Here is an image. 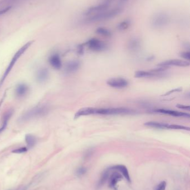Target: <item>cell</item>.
I'll list each match as a JSON object with an SVG mask.
<instances>
[{
    "mask_svg": "<svg viewBox=\"0 0 190 190\" xmlns=\"http://www.w3.org/2000/svg\"><path fill=\"white\" fill-rule=\"evenodd\" d=\"M96 33L104 37H111L112 32L109 29L104 27H99L96 29Z\"/></svg>",
    "mask_w": 190,
    "mask_h": 190,
    "instance_id": "603a6c76",
    "label": "cell"
},
{
    "mask_svg": "<svg viewBox=\"0 0 190 190\" xmlns=\"http://www.w3.org/2000/svg\"><path fill=\"white\" fill-rule=\"evenodd\" d=\"M12 7H13L12 6H10L7 7H5V8L1 10H0V16H1V15H4L6 13L8 12V11L12 8Z\"/></svg>",
    "mask_w": 190,
    "mask_h": 190,
    "instance_id": "f546056e",
    "label": "cell"
},
{
    "mask_svg": "<svg viewBox=\"0 0 190 190\" xmlns=\"http://www.w3.org/2000/svg\"><path fill=\"white\" fill-rule=\"evenodd\" d=\"M113 1L114 0H105V1L102 4L91 7L87 9L84 13V15L87 17L108 10Z\"/></svg>",
    "mask_w": 190,
    "mask_h": 190,
    "instance_id": "8992f818",
    "label": "cell"
},
{
    "mask_svg": "<svg viewBox=\"0 0 190 190\" xmlns=\"http://www.w3.org/2000/svg\"><path fill=\"white\" fill-rule=\"evenodd\" d=\"M122 2H125V1H127V0H121Z\"/></svg>",
    "mask_w": 190,
    "mask_h": 190,
    "instance_id": "836d02e7",
    "label": "cell"
},
{
    "mask_svg": "<svg viewBox=\"0 0 190 190\" xmlns=\"http://www.w3.org/2000/svg\"><path fill=\"white\" fill-rule=\"evenodd\" d=\"M170 17L166 13H158L154 15L152 20V25L155 29H162L169 24Z\"/></svg>",
    "mask_w": 190,
    "mask_h": 190,
    "instance_id": "5b68a950",
    "label": "cell"
},
{
    "mask_svg": "<svg viewBox=\"0 0 190 190\" xmlns=\"http://www.w3.org/2000/svg\"><path fill=\"white\" fill-rule=\"evenodd\" d=\"M25 141L29 147H33L36 142L35 137L31 134H27L25 136Z\"/></svg>",
    "mask_w": 190,
    "mask_h": 190,
    "instance_id": "44dd1931",
    "label": "cell"
},
{
    "mask_svg": "<svg viewBox=\"0 0 190 190\" xmlns=\"http://www.w3.org/2000/svg\"><path fill=\"white\" fill-rule=\"evenodd\" d=\"M34 41H30L27 42L26 44L23 46L21 48H20L19 50L17 51L16 53L15 54L14 56L13 57V58L11 60V61L9 65H8L7 69L5 71L4 74L3 75L2 77L0 80V86H1L2 85V84L4 82L5 79H6L7 76H8V74L10 73L11 71L13 69V67L15 65L17 61L19 59V58L22 56V54L25 53L26 51L29 49L30 47V46L31 45Z\"/></svg>",
    "mask_w": 190,
    "mask_h": 190,
    "instance_id": "3957f363",
    "label": "cell"
},
{
    "mask_svg": "<svg viewBox=\"0 0 190 190\" xmlns=\"http://www.w3.org/2000/svg\"><path fill=\"white\" fill-rule=\"evenodd\" d=\"M49 72L47 68H42L38 71L36 73V80L39 83L46 82L49 79Z\"/></svg>",
    "mask_w": 190,
    "mask_h": 190,
    "instance_id": "7c38bea8",
    "label": "cell"
},
{
    "mask_svg": "<svg viewBox=\"0 0 190 190\" xmlns=\"http://www.w3.org/2000/svg\"><path fill=\"white\" fill-rule=\"evenodd\" d=\"M167 183L166 181H162L154 190H165Z\"/></svg>",
    "mask_w": 190,
    "mask_h": 190,
    "instance_id": "83f0119b",
    "label": "cell"
},
{
    "mask_svg": "<svg viewBox=\"0 0 190 190\" xmlns=\"http://www.w3.org/2000/svg\"><path fill=\"white\" fill-rule=\"evenodd\" d=\"M49 111V108L46 105L38 106L25 112L20 117L18 121L20 122H25L36 118L42 117L47 115Z\"/></svg>",
    "mask_w": 190,
    "mask_h": 190,
    "instance_id": "7a4b0ae2",
    "label": "cell"
},
{
    "mask_svg": "<svg viewBox=\"0 0 190 190\" xmlns=\"http://www.w3.org/2000/svg\"><path fill=\"white\" fill-rule=\"evenodd\" d=\"M160 72H155L153 71H138L135 72L134 77L136 78H147L157 76Z\"/></svg>",
    "mask_w": 190,
    "mask_h": 190,
    "instance_id": "9a60e30c",
    "label": "cell"
},
{
    "mask_svg": "<svg viewBox=\"0 0 190 190\" xmlns=\"http://www.w3.org/2000/svg\"><path fill=\"white\" fill-rule=\"evenodd\" d=\"M145 126L152 128H162V129H168L169 124L163 122H155V121H149L145 123Z\"/></svg>",
    "mask_w": 190,
    "mask_h": 190,
    "instance_id": "d6986e66",
    "label": "cell"
},
{
    "mask_svg": "<svg viewBox=\"0 0 190 190\" xmlns=\"http://www.w3.org/2000/svg\"><path fill=\"white\" fill-rule=\"evenodd\" d=\"M110 169L119 170L120 172L123 174V176L128 181V182H131V178H130V176H129V172H128V169L125 166L122 165H118L114 166L112 167Z\"/></svg>",
    "mask_w": 190,
    "mask_h": 190,
    "instance_id": "ac0fdd59",
    "label": "cell"
},
{
    "mask_svg": "<svg viewBox=\"0 0 190 190\" xmlns=\"http://www.w3.org/2000/svg\"><path fill=\"white\" fill-rule=\"evenodd\" d=\"M18 0H1L0 1V5H4V4H11L13 2H15Z\"/></svg>",
    "mask_w": 190,
    "mask_h": 190,
    "instance_id": "1f68e13d",
    "label": "cell"
},
{
    "mask_svg": "<svg viewBox=\"0 0 190 190\" xmlns=\"http://www.w3.org/2000/svg\"><path fill=\"white\" fill-rule=\"evenodd\" d=\"M87 45L89 49L94 51H100L105 50L106 45L103 42L96 38H91L87 42Z\"/></svg>",
    "mask_w": 190,
    "mask_h": 190,
    "instance_id": "ba28073f",
    "label": "cell"
},
{
    "mask_svg": "<svg viewBox=\"0 0 190 190\" xmlns=\"http://www.w3.org/2000/svg\"><path fill=\"white\" fill-rule=\"evenodd\" d=\"M176 107L178 108L186 110H188V111H189L190 110V107L189 106H185V105H181V104H178L176 105Z\"/></svg>",
    "mask_w": 190,
    "mask_h": 190,
    "instance_id": "d6a6232c",
    "label": "cell"
},
{
    "mask_svg": "<svg viewBox=\"0 0 190 190\" xmlns=\"http://www.w3.org/2000/svg\"><path fill=\"white\" fill-rule=\"evenodd\" d=\"M108 176H109V171L108 169L104 172V174L102 175V176L100 178L99 182H98V187H100L103 185L104 183L106 182V181L107 180Z\"/></svg>",
    "mask_w": 190,
    "mask_h": 190,
    "instance_id": "cb8c5ba5",
    "label": "cell"
},
{
    "mask_svg": "<svg viewBox=\"0 0 190 190\" xmlns=\"http://www.w3.org/2000/svg\"><path fill=\"white\" fill-rule=\"evenodd\" d=\"M80 66V63L78 60H73L66 64L65 70L67 73H73L78 70Z\"/></svg>",
    "mask_w": 190,
    "mask_h": 190,
    "instance_id": "4fadbf2b",
    "label": "cell"
},
{
    "mask_svg": "<svg viewBox=\"0 0 190 190\" xmlns=\"http://www.w3.org/2000/svg\"><path fill=\"white\" fill-rule=\"evenodd\" d=\"M86 172H87V169L85 167H80L76 170V175L78 176H81L85 174Z\"/></svg>",
    "mask_w": 190,
    "mask_h": 190,
    "instance_id": "4316f807",
    "label": "cell"
},
{
    "mask_svg": "<svg viewBox=\"0 0 190 190\" xmlns=\"http://www.w3.org/2000/svg\"><path fill=\"white\" fill-rule=\"evenodd\" d=\"M154 111L156 112L157 113H160L165 114V115H168L174 116V117H187V118H189L190 117V115L187 113L176 111L171 110L163 109V108L157 109Z\"/></svg>",
    "mask_w": 190,
    "mask_h": 190,
    "instance_id": "30bf717a",
    "label": "cell"
},
{
    "mask_svg": "<svg viewBox=\"0 0 190 190\" xmlns=\"http://www.w3.org/2000/svg\"><path fill=\"white\" fill-rule=\"evenodd\" d=\"M135 112L133 110L127 108H96L95 115H116L122 114H131Z\"/></svg>",
    "mask_w": 190,
    "mask_h": 190,
    "instance_id": "277c9868",
    "label": "cell"
},
{
    "mask_svg": "<svg viewBox=\"0 0 190 190\" xmlns=\"http://www.w3.org/2000/svg\"><path fill=\"white\" fill-rule=\"evenodd\" d=\"M29 90V87L24 83L18 85L15 89V94L18 97H22L26 95Z\"/></svg>",
    "mask_w": 190,
    "mask_h": 190,
    "instance_id": "e0dca14e",
    "label": "cell"
},
{
    "mask_svg": "<svg viewBox=\"0 0 190 190\" xmlns=\"http://www.w3.org/2000/svg\"><path fill=\"white\" fill-rule=\"evenodd\" d=\"M131 24V21L129 19L125 20L124 21H122L117 26V29L119 31H125L130 27Z\"/></svg>",
    "mask_w": 190,
    "mask_h": 190,
    "instance_id": "7402d4cb",
    "label": "cell"
},
{
    "mask_svg": "<svg viewBox=\"0 0 190 190\" xmlns=\"http://www.w3.org/2000/svg\"><path fill=\"white\" fill-rule=\"evenodd\" d=\"M123 178V176L119 174L118 172H114L112 174L110 177L109 179V186L110 188H111L112 190H117V185L118 182L122 180Z\"/></svg>",
    "mask_w": 190,
    "mask_h": 190,
    "instance_id": "8fae6325",
    "label": "cell"
},
{
    "mask_svg": "<svg viewBox=\"0 0 190 190\" xmlns=\"http://www.w3.org/2000/svg\"><path fill=\"white\" fill-rule=\"evenodd\" d=\"M108 85L116 88H123L128 85V81L123 78L116 77L108 80L107 82Z\"/></svg>",
    "mask_w": 190,
    "mask_h": 190,
    "instance_id": "52a82bcc",
    "label": "cell"
},
{
    "mask_svg": "<svg viewBox=\"0 0 190 190\" xmlns=\"http://www.w3.org/2000/svg\"><path fill=\"white\" fill-rule=\"evenodd\" d=\"M181 56L182 58L187 60H190V53L189 52H184L181 54Z\"/></svg>",
    "mask_w": 190,
    "mask_h": 190,
    "instance_id": "4dcf8cb0",
    "label": "cell"
},
{
    "mask_svg": "<svg viewBox=\"0 0 190 190\" xmlns=\"http://www.w3.org/2000/svg\"><path fill=\"white\" fill-rule=\"evenodd\" d=\"M13 113V111L10 110V111H8L7 112H6V113L5 114L4 117V121H3L2 126L0 128V133H1V132H3L4 130L6 129V128L7 124V123H8V120L10 119V117H11V116H12Z\"/></svg>",
    "mask_w": 190,
    "mask_h": 190,
    "instance_id": "ffe728a7",
    "label": "cell"
},
{
    "mask_svg": "<svg viewBox=\"0 0 190 190\" xmlns=\"http://www.w3.org/2000/svg\"><path fill=\"white\" fill-rule=\"evenodd\" d=\"M95 108H83L76 112L74 116V119H77L81 116H87L91 115H95Z\"/></svg>",
    "mask_w": 190,
    "mask_h": 190,
    "instance_id": "5bb4252c",
    "label": "cell"
},
{
    "mask_svg": "<svg viewBox=\"0 0 190 190\" xmlns=\"http://www.w3.org/2000/svg\"><path fill=\"white\" fill-rule=\"evenodd\" d=\"M139 45H140V41L137 38L132 39V40L129 42V47L131 49H137Z\"/></svg>",
    "mask_w": 190,
    "mask_h": 190,
    "instance_id": "484cf974",
    "label": "cell"
},
{
    "mask_svg": "<svg viewBox=\"0 0 190 190\" xmlns=\"http://www.w3.org/2000/svg\"><path fill=\"white\" fill-rule=\"evenodd\" d=\"M158 66L163 67L168 66H178V67H188L190 66V63L187 61L181 60H169L162 62L158 65Z\"/></svg>",
    "mask_w": 190,
    "mask_h": 190,
    "instance_id": "9c48e42d",
    "label": "cell"
},
{
    "mask_svg": "<svg viewBox=\"0 0 190 190\" xmlns=\"http://www.w3.org/2000/svg\"><path fill=\"white\" fill-rule=\"evenodd\" d=\"M168 129H173V130H187L190 131V128L189 127L179 125V124H169L168 126Z\"/></svg>",
    "mask_w": 190,
    "mask_h": 190,
    "instance_id": "d4e9b609",
    "label": "cell"
},
{
    "mask_svg": "<svg viewBox=\"0 0 190 190\" xmlns=\"http://www.w3.org/2000/svg\"><path fill=\"white\" fill-rule=\"evenodd\" d=\"M121 12L122 8L119 7L113 8L109 10H107L103 12L87 16L85 21L87 23H94L99 21L107 20L117 16Z\"/></svg>",
    "mask_w": 190,
    "mask_h": 190,
    "instance_id": "6da1fadb",
    "label": "cell"
},
{
    "mask_svg": "<svg viewBox=\"0 0 190 190\" xmlns=\"http://www.w3.org/2000/svg\"><path fill=\"white\" fill-rule=\"evenodd\" d=\"M50 64L55 69H60L62 67L61 59L58 54H54L50 57L49 60Z\"/></svg>",
    "mask_w": 190,
    "mask_h": 190,
    "instance_id": "2e32d148",
    "label": "cell"
},
{
    "mask_svg": "<svg viewBox=\"0 0 190 190\" xmlns=\"http://www.w3.org/2000/svg\"><path fill=\"white\" fill-rule=\"evenodd\" d=\"M27 149L26 147H21L19 149H16L13 151V153H22L27 152Z\"/></svg>",
    "mask_w": 190,
    "mask_h": 190,
    "instance_id": "f1b7e54d",
    "label": "cell"
}]
</instances>
